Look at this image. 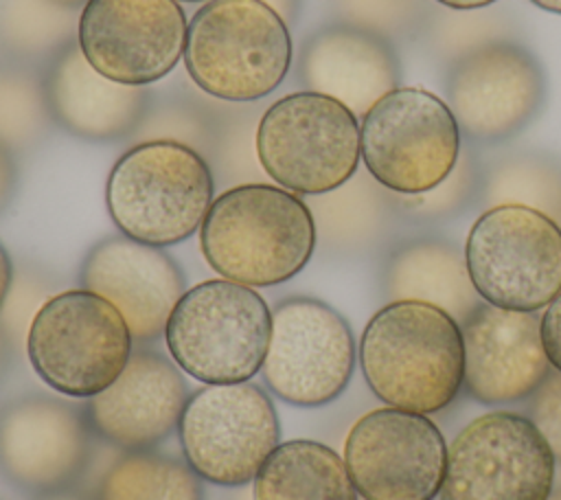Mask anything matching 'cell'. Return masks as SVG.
<instances>
[{
    "instance_id": "cell-1",
    "label": "cell",
    "mask_w": 561,
    "mask_h": 500,
    "mask_svg": "<svg viewBox=\"0 0 561 500\" xmlns=\"http://www.w3.org/2000/svg\"><path fill=\"white\" fill-rule=\"evenodd\" d=\"M357 360L383 406L434 414L462 393L460 325L427 303H383L362 331Z\"/></svg>"
},
{
    "instance_id": "cell-2",
    "label": "cell",
    "mask_w": 561,
    "mask_h": 500,
    "mask_svg": "<svg viewBox=\"0 0 561 500\" xmlns=\"http://www.w3.org/2000/svg\"><path fill=\"white\" fill-rule=\"evenodd\" d=\"M199 250L221 276L272 287L300 274L316 252V226L305 197L270 182L221 191L199 226Z\"/></svg>"
},
{
    "instance_id": "cell-3",
    "label": "cell",
    "mask_w": 561,
    "mask_h": 500,
    "mask_svg": "<svg viewBox=\"0 0 561 500\" xmlns=\"http://www.w3.org/2000/svg\"><path fill=\"white\" fill-rule=\"evenodd\" d=\"M287 22L261 0H208L188 20L184 70L204 94L259 103L289 75Z\"/></svg>"
},
{
    "instance_id": "cell-4",
    "label": "cell",
    "mask_w": 561,
    "mask_h": 500,
    "mask_svg": "<svg viewBox=\"0 0 561 500\" xmlns=\"http://www.w3.org/2000/svg\"><path fill=\"white\" fill-rule=\"evenodd\" d=\"M215 186L208 162L195 149L169 140L136 143L110 169L105 208L121 235L169 248L199 230Z\"/></svg>"
},
{
    "instance_id": "cell-5",
    "label": "cell",
    "mask_w": 561,
    "mask_h": 500,
    "mask_svg": "<svg viewBox=\"0 0 561 500\" xmlns=\"http://www.w3.org/2000/svg\"><path fill=\"white\" fill-rule=\"evenodd\" d=\"M272 309L248 285L208 279L184 292L164 327L171 360L202 384L252 379L265 362Z\"/></svg>"
},
{
    "instance_id": "cell-6",
    "label": "cell",
    "mask_w": 561,
    "mask_h": 500,
    "mask_svg": "<svg viewBox=\"0 0 561 500\" xmlns=\"http://www.w3.org/2000/svg\"><path fill=\"white\" fill-rule=\"evenodd\" d=\"M134 351L123 314L103 296L75 287L50 296L26 336V357L55 393L90 399L105 390Z\"/></svg>"
},
{
    "instance_id": "cell-7",
    "label": "cell",
    "mask_w": 561,
    "mask_h": 500,
    "mask_svg": "<svg viewBox=\"0 0 561 500\" xmlns=\"http://www.w3.org/2000/svg\"><path fill=\"white\" fill-rule=\"evenodd\" d=\"M256 156L274 184L300 197L333 191L359 169V118L331 96L289 92L263 110Z\"/></svg>"
},
{
    "instance_id": "cell-8",
    "label": "cell",
    "mask_w": 561,
    "mask_h": 500,
    "mask_svg": "<svg viewBox=\"0 0 561 500\" xmlns=\"http://www.w3.org/2000/svg\"><path fill=\"white\" fill-rule=\"evenodd\" d=\"M364 169L388 191L416 195L456 167L462 136L449 105L419 86H399L359 121Z\"/></svg>"
},
{
    "instance_id": "cell-9",
    "label": "cell",
    "mask_w": 561,
    "mask_h": 500,
    "mask_svg": "<svg viewBox=\"0 0 561 500\" xmlns=\"http://www.w3.org/2000/svg\"><path fill=\"white\" fill-rule=\"evenodd\" d=\"M465 259L489 305L541 311L561 292V226L533 208L482 211L469 228Z\"/></svg>"
},
{
    "instance_id": "cell-10",
    "label": "cell",
    "mask_w": 561,
    "mask_h": 500,
    "mask_svg": "<svg viewBox=\"0 0 561 500\" xmlns=\"http://www.w3.org/2000/svg\"><path fill=\"white\" fill-rule=\"evenodd\" d=\"M184 461L206 482L241 487L280 443L270 393L254 382L204 384L188 395L178 423Z\"/></svg>"
},
{
    "instance_id": "cell-11",
    "label": "cell",
    "mask_w": 561,
    "mask_h": 500,
    "mask_svg": "<svg viewBox=\"0 0 561 500\" xmlns=\"http://www.w3.org/2000/svg\"><path fill=\"white\" fill-rule=\"evenodd\" d=\"M557 461L533 425L513 410L471 419L447 445L438 500H548Z\"/></svg>"
},
{
    "instance_id": "cell-12",
    "label": "cell",
    "mask_w": 561,
    "mask_h": 500,
    "mask_svg": "<svg viewBox=\"0 0 561 500\" xmlns=\"http://www.w3.org/2000/svg\"><path fill=\"white\" fill-rule=\"evenodd\" d=\"M355 362L353 329L329 303L287 296L274 305L261 368L272 395L298 408H320L346 390Z\"/></svg>"
},
{
    "instance_id": "cell-13",
    "label": "cell",
    "mask_w": 561,
    "mask_h": 500,
    "mask_svg": "<svg viewBox=\"0 0 561 500\" xmlns=\"http://www.w3.org/2000/svg\"><path fill=\"white\" fill-rule=\"evenodd\" d=\"M548 77L519 39L482 46L445 68V103L469 145H502L543 110Z\"/></svg>"
},
{
    "instance_id": "cell-14",
    "label": "cell",
    "mask_w": 561,
    "mask_h": 500,
    "mask_svg": "<svg viewBox=\"0 0 561 500\" xmlns=\"http://www.w3.org/2000/svg\"><path fill=\"white\" fill-rule=\"evenodd\" d=\"M344 463L362 500H436L447 443L427 414L381 406L351 425Z\"/></svg>"
},
{
    "instance_id": "cell-15",
    "label": "cell",
    "mask_w": 561,
    "mask_h": 500,
    "mask_svg": "<svg viewBox=\"0 0 561 500\" xmlns=\"http://www.w3.org/2000/svg\"><path fill=\"white\" fill-rule=\"evenodd\" d=\"M186 31L178 0H90L79 13L77 44L103 77L149 88L184 57Z\"/></svg>"
},
{
    "instance_id": "cell-16",
    "label": "cell",
    "mask_w": 561,
    "mask_h": 500,
    "mask_svg": "<svg viewBox=\"0 0 561 500\" xmlns=\"http://www.w3.org/2000/svg\"><path fill=\"white\" fill-rule=\"evenodd\" d=\"M94 436L85 408L48 395L15 397L0 406V471L35 496L66 491L90 469Z\"/></svg>"
},
{
    "instance_id": "cell-17",
    "label": "cell",
    "mask_w": 561,
    "mask_h": 500,
    "mask_svg": "<svg viewBox=\"0 0 561 500\" xmlns=\"http://www.w3.org/2000/svg\"><path fill=\"white\" fill-rule=\"evenodd\" d=\"M79 287L110 300L125 318L134 342L164 336L171 311L186 292V274L164 250L125 235H107L79 263Z\"/></svg>"
},
{
    "instance_id": "cell-18",
    "label": "cell",
    "mask_w": 561,
    "mask_h": 500,
    "mask_svg": "<svg viewBox=\"0 0 561 500\" xmlns=\"http://www.w3.org/2000/svg\"><path fill=\"white\" fill-rule=\"evenodd\" d=\"M462 393L482 406L526 401L552 371L541 314L482 303L462 325Z\"/></svg>"
},
{
    "instance_id": "cell-19",
    "label": "cell",
    "mask_w": 561,
    "mask_h": 500,
    "mask_svg": "<svg viewBox=\"0 0 561 500\" xmlns=\"http://www.w3.org/2000/svg\"><path fill=\"white\" fill-rule=\"evenodd\" d=\"M186 399L188 386L180 366L140 346L131 351L123 373L83 408L99 439L134 452L167 441L178 430Z\"/></svg>"
},
{
    "instance_id": "cell-20",
    "label": "cell",
    "mask_w": 561,
    "mask_h": 500,
    "mask_svg": "<svg viewBox=\"0 0 561 500\" xmlns=\"http://www.w3.org/2000/svg\"><path fill=\"white\" fill-rule=\"evenodd\" d=\"M296 79L305 90L340 101L362 121L401 86V57L390 39L333 20L300 42Z\"/></svg>"
},
{
    "instance_id": "cell-21",
    "label": "cell",
    "mask_w": 561,
    "mask_h": 500,
    "mask_svg": "<svg viewBox=\"0 0 561 500\" xmlns=\"http://www.w3.org/2000/svg\"><path fill=\"white\" fill-rule=\"evenodd\" d=\"M42 83L55 127L85 143L129 140L153 94L96 72L77 42L42 68Z\"/></svg>"
},
{
    "instance_id": "cell-22",
    "label": "cell",
    "mask_w": 561,
    "mask_h": 500,
    "mask_svg": "<svg viewBox=\"0 0 561 500\" xmlns=\"http://www.w3.org/2000/svg\"><path fill=\"white\" fill-rule=\"evenodd\" d=\"M379 287L386 303H427L458 325L484 303L469 276L465 248L440 235H414L392 243L381 263Z\"/></svg>"
},
{
    "instance_id": "cell-23",
    "label": "cell",
    "mask_w": 561,
    "mask_h": 500,
    "mask_svg": "<svg viewBox=\"0 0 561 500\" xmlns=\"http://www.w3.org/2000/svg\"><path fill=\"white\" fill-rule=\"evenodd\" d=\"M305 202L316 226V250L335 259H355L379 250L403 221L397 193L379 184L366 169H357L337 189L309 195Z\"/></svg>"
},
{
    "instance_id": "cell-24",
    "label": "cell",
    "mask_w": 561,
    "mask_h": 500,
    "mask_svg": "<svg viewBox=\"0 0 561 500\" xmlns=\"http://www.w3.org/2000/svg\"><path fill=\"white\" fill-rule=\"evenodd\" d=\"M252 500H359L344 458L329 445L278 443L252 480Z\"/></svg>"
},
{
    "instance_id": "cell-25",
    "label": "cell",
    "mask_w": 561,
    "mask_h": 500,
    "mask_svg": "<svg viewBox=\"0 0 561 500\" xmlns=\"http://www.w3.org/2000/svg\"><path fill=\"white\" fill-rule=\"evenodd\" d=\"M92 500H204V485L184 458L121 450L99 474Z\"/></svg>"
},
{
    "instance_id": "cell-26",
    "label": "cell",
    "mask_w": 561,
    "mask_h": 500,
    "mask_svg": "<svg viewBox=\"0 0 561 500\" xmlns=\"http://www.w3.org/2000/svg\"><path fill=\"white\" fill-rule=\"evenodd\" d=\"M478 206H526L561 226V160L546 151H511L482 167Z\"/></svg>"
},
{
    "instance_id": "cell-27",
    "label": "cell",
    "mask_w": 561,
    "mask_h": 500,
    "mask_svg": "<svg viewBox=\"0 0 561 500\" xmlns=\"http://www.w3.org/2000/svg\"><path fill=\"white\" fill-rule=\"evenodd\" d=\"M77 31L75 11L50 0H0V59L42 70Z\"/></svg>"
},
{
    "instance_id": "cell-28",
    "label": "cell",
    "mask_w": 561,
    "mask_h": 500,
    "mask_svg": "<svg viewBox=\"0 0 561 500\" xmlns=\"http://www.w3.org/2000/svg\"><path fill=\"white\" fill-rule=\"evenodd\" d=\"M173 88L151 94L149 107L129 136V145L149 140H169L206 154L213 127L217 99L204 94L193 83H171Z\"/></svg>"
},
{
    "instance_id": "cell-29",
    "label": "cell",
    "mask_w": 561,
    "mask_h": 500,
    "mask_svg": "<svg viewBox=\"0 0 561 500\" xmlns=\"http://www.w3.org/2000/svg\"><path fill=\"white\" fill-rule=\"evenodd\" d=\"M261 103L219 101L215 107V127L204 154L215 184L224 191L239 184L263 182L265 171L256 156V127L263 114Z\"/></svg>"
},
{
    "instance_id": "cell-30",
    "label": "cell",
    "mask_w": 561,
    "mask_h": 500,
    "mask_svg": "<svg viewBox=\"0 0 561 500\" xmlns=\"http://www.w3.org/2000/svg\"><path fill=\"white\" fill-rule=\"evenodd\" d=\"M53 129L42 70L0 59V143L18 156L37 149Z\"/></svg>"
},
{
    "instance_id": "cell-31",
    "label": "cell",
    "mask_w": 561,
    "mask_h": 500,
    "mask_svg": "<svg viewBox=\"0 0 561 500\" xmlns=\"http://www.w3.org/2000/svg\"><path fill=\"white\" fill-rule=\"evenodd\" d=\"M430 57H434L445 68L456 59L506 39H517V29L513 18L502 11L476 9V11H454L434 9L421 37Z\"/></svg>"
},
{
    "instance_id": "cell-32",
    "label": "cell",
    "mask_w": 561,
    "mask_h": 500,
    "mask_svg": "<svg viewBox=\"0 0 561 500\" xmlns=\"http://www.w3.org/2000/svg\"><path fill=\"white\" fill-rule=\"evenodd\" d=\"M482 162L476 149L467 143L460 149L456 167L434 189L416 195H399L397 206L403 219L416 224H436L462 215L478 204L482 189Z\"/></svg>"
},
{
    "instance_id": "cell-33",
    "label": "cell",
    "mask_w": 561,
    "mask_h": 500,
    "mask_svg": "<svg viewBox=\"0 0 561 500\" xmlns=\"http://www.w3.org/2000/svg\"><path fill=\"white\" fill-rule=\"evenodd\" d=\"M337 22L377 33L392 44L419 39L430 15L427 0H331Z\"/></svg>"
},
{
    "instance_id": "cell-34",
    "label": "cell",
    "mask_w": 561,
    "mask_h": 500,
    "mask_svg": "<svg viewBox=\"0 0 561 500\" xmlns=\"http://www.w3.org/2000/svg\"><path fill=\"white\" fill-rule=\"evenodd\" d=\"M57 292V279L46 268L37 263L15 265L9 294L0 307V325L4 327L13 349H26V336L35 314Z\"/></svg>"
},
{
    "instance_id": "cell-35",
    "label": "cell",
    "mask_w": 561,
    "mask_h": 500,
    "mask_svg": "<svg viewBox=\"0 0 561 500\" xmlns=\"http://www.w3.org/2000/svg\"><path fill=\"white\" fill-rule=\"evenodd\" d=\"M546 439L557 465H561V373L550 371L539 388L526 399L524 412Z\"/></svg>"
},
{
    "instance_id": "cell-36",
    "label": "cell",
    "mask_w": 561,
    "mask_h": 500,
    "mask_svg": "<svg viewBox=\"0 0 561 500\" xmlns=\"http://www.w3.org/2000/svg\"><path fill=\"white\" fill-rule=\"evenodd\" d=\"M541 342L550 360V366L561 373V292L543 307Z\"/></svg>"
},
{
    "instance_id": "cell-37",
    "label": "cell",
    "mask_w": 561,
    "mask_h": 500,
    "mask_svg": "<svg viewBox=\"0 0 561 500\" xmlns=\"http://www.w3.org/2000/svg\"><path fill=\"white\" fill-rule=\"evenodd\" d=\"M18 160L15 154L0 143V215L9 208L18 191Z\"/></svg>"
},
{
    "instance_id": "cell-38",
    "label": "cell",
    "mask_w": 561,
    "mask_h": 500,
    "mask_svg": "<svg viewBox=\"0 0 561 500\" xmlns=\"http://www.w3.org/2000/svg\"><path fill=\"white\" fill-rule=\"evenodd\" d=\"M261 2L272 7L287 22L289 29L298 22L300 11H302V0H261Z\"/></svg>"
},
{
    "instance_id": "cell-39",
    "label": "cell",
    "mask_w": 561,
    "mask_h": 500,
    "mask_svg": "<svg viewBox=\"0 0 561 500\" xmlns=\"http://www.w3.org/2000/svg\"><path fill=\"white\" fill-rule=\"evenodd\" d=\"M13 272H15V263L9 254V250L4 248V243L0 241V307L9 294L11 281H13Z\"/></svg>"
},
{
    "instance_id": "cell-40",
    "label": "cell",
    "mask_w": 561,
    "mask_h": 500,
    "mask_svg": "<svg viewBox=\"0 0 561 500\" xmlns=\"http://www.w3.org/2000/svg\"><path fill=\"white\" fill-rule=\"evenodd\" d=\"M445 9H454V11H476V9H486L491 4H495L497 0H432Z\"/></svg>"
},
{
    "instance_id": "cell-41",
    "label": "cell",
    "mask_w": 561,
    "mask_h": 500,
    "mask_svg": "<svg viewBox=\"0 0 561 500\" xmlns=\"http://www.w3.org/2000/svg\"><path fill=\"white\" fill-rule=\"evenodd\" d=\"M11 353H13V344L4 331V327L0 325V382L4 377V373L9 371V362H11Z\"/></svg>"
},
{
    "instance_id": "cell-42",
    "label": "cell",
    "mask_w": 561,
    "mask_h": 500,
    "mask_svg": "<svg viewBox=\"0 0 561 500\" xmlns=\"http://www.w3.org/2000/svg\"><path fill=\"white\" fill-rule=\"evenodd\" d=\"M35 500H92V498H85V496H81V493H72L70 489H66V491H55V493L37 496Z\"/></svg>"
},
{
    "instance_id": "cell-43",
    "label": "cell",
    "mask_w": 561,
    "mask_h": 500,
    "mask_svg": "<svg viewBox=\"0 0 561 500\" xmlns=\"http://www.w3.org/2000/svg\"><path fill=\"white\" fill-rule=\"evenodd\" d=\"M535 7L543 9V11H550V13H557L561 15V0H530Z\"/></svg>"
},
{
    "instance_id": "cell-44",
    "label": "cell",
    "mask_w": 561,
    "mask_h": 500,
    "mask_svg": "<svg viewBox=\"0 0 561 500\" xmlns=\"http://www.w3.org/2000/svg\"><path fill=\"white\" fill-rule=\"evenodd\" d=\"M53 4L57 7H64V9H70V11H77V9H83L90 0H50Z\"/></svg>"
},
{
    "instance_id": "cell-45",
    "label": "cell",
    "mask_w": 561,
    "mask_h": 500,
    "mask_svg": "<svg viewBox=\"0 0 561 500\" xmlns=\"http://www.w3.org/2000/svg\"><path fill=\"white\" fill-rule=\"evenodd\" d=\"M548 500H561V485H557V482H554V487H552V491H550Z\"/></svg>"
},
{
    "instance_id": "cell-46",
    "label": "cell",
    "mask_w": 561,
    "mask_h": 500,
    "mask_svg": "<svg viewBox=\"0 0 561 500\" xmlns=\"http://www.w3.org/2000/svg\"><path fill=\"white\" fill-rule=\"evenodd\" d=\"M178 2H208V0H178Z\"/></svg>"
},
{
    "instance_id": "cell-47",
    "label": "cell",
    "mask_w": 561,
    "mask_h": 500,
    "mask_svg": "<svg viewBox=\"0 0 561 500\" xmlns=\"http://www.w3.org/2000/svg\"><path fill=\"white\" fill-rule=\"evenodd\" d=\"M359 500H362V498H359Z\"/></svg>"
}]
</instances>
